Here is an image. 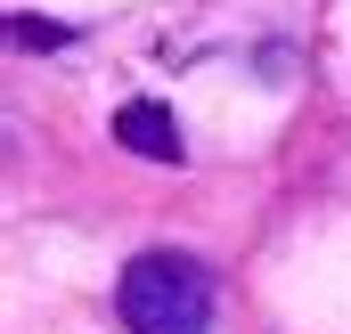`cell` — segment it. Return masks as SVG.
I'll return each mask as SVG.
<instances>
[{
    "instance_id": "7a4b0ae2",
    "label": "cell",
    "mask_w": 351,
    "mask_h": 334,
    "mask_svg": "<svg viewBox=\"0 0 351 334\" xmlns=\"http://www.w3.org/2000/svg\"><path fill=\"white\" fill-rule=\"evenodd\" d=\"M114 139H123L131 155H147V164H180V155H188L180 114H172V106H156V98H131V106L114 114Z\"/></svg>"
},
{
    "instance_id": "3957f363",
    "label": "cell",
    "mask_w": 351,
    "mask_h": 334,
    "mask_svg": "<svg viewBox=\"0 0 351 334\" xmlns=\"http://www.w3.org/2000/svg\"><path fill=\"white\" fill-rule=\"evenodd\" d=\"M16 41H25V49H66V25H41V16H16Z\"/></svg>"
},
{
    "instance_id": "6da1fadb",
    "label": "cell",
    "mask_w": 351,
    "mask_h": 334,
    "mask_svg": "<svg viewBox=\"0 0 351 334\" xmlns=\"http://www.w3.org/2000/svg\"><path fill=\"white\" fill-rule=\"evenodd\" d=\"M123 326L131 334H204L213 326V277L188 253H139L123 269Z\"/></svg>"
}]
</instances>
